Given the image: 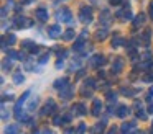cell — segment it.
<instances>
[{
    "instance_id": "obj_1",
    "label": "cell",
    "mask_w": 153,
    "mask_h": 134,
    "mask_svg": "<svg viewBox=\"0 0 153 134\" xmlns=\"http://www.w3.org/2000/svg\"><path fill=\"white\" fill-rule=\"evenodd\" d=\"M79 20L82 23L92 21V10H91V7H82V8L79 10Z\"/></svg>"
},
{
    "instance_id": "obj_2",
    "label": "cell",
    "mask_w": 153,
    "mask_h": 134,
    "mask_svg": "<svg viewBox=\"0 0 153 134\" xmlns=\"http://www.w3.org/2000/svg\"><path fill=\"white\" fill-rule=\"evenodd\" d=\"M58 18H59V21H64V23H71L73 21V15H71V12L68 8H63L58 12Z\"/></svg>"
},
{
    "instance_id": "obj_3",
    "label": "cell",
    "mask_w": 153,
    "mask_h": 134,
    "mask_svg": "<svg viewBox=\"0 0 153 134\" xmlns=\"http://www.w3.org/2000/svg\"><path fill=\"white\" fill-rule=\"evenodd\" d=\"M22 46H23L27 51H30L31 54H36L38 51H40V48H38V44H35L33 41H23L22 42Z\"/></svg>"
},
{
    "instance_id": "obj_4",
    "label": "cell",
    "mask_w": 153,
    "mask_h": 134,
    "mask_svg": "<svg viewBox=\"0 0 153 134\" xmlns=\"http://www.w3.org/2000/svg\"><path fill=\"white\" fill-rule=\"evenodd\" d=\"M30 25H31V21L28 18H25V16H17V20H15V26L17 28H27Z\"/></svg>"
},
{
    "instance_id": "obj_5",
    "label": "cell",
    "mask_w": 153,
    "mask_h": 134,
    "mask_svg": "<svg viewBox=\"0 0 153 134\" xmlns=\"http://www.w3.org/2000/svg\"><path fill=\"white\" fill-rule=\"evenodd\" d=\"M35 15H36V18L40 20V21H46L48 20V10L43 8V7H40V8H36Z\"/></svg>"
},
{
    "instance_id": "obj_6",
    "label": "cell",
    "mask_w": 153,
    "mask_h": 134,
    "mask_svg": "<svg viewBox=\"0 0 153 134\" xmlns=\"http://www.w3.org/2000/svg\"><path fill=\"white\" fill-rule=\"evenodd\" d=\"M54 110H56V103H54L53 98H50L48 103H46V106L43 108V114H50V113H53Z\"/></svg>"
},
{
    "instance_id": "obj_7",
    "label": "cell",
    "mask_w": 153,
    "mask_h": 134,
    "mask_svg": "<svg viewBox=\"0 0 153 134\" xmlns=\"http://www.w3.org/2000/svg\"><path fill=\"white\" fill-rule=\"evenodd\" d=\"M100 111H102V101L96 98V100L92 101V114L94 116H99Z\"/></svg>"
},
{
    "instance_id": "obj_8",
    "label": "cell",
    "mask_w": 153,
    "mask_h": 134,
    "mask_svg": "<svg viewBox=\"0 0 153 134\" xmlns=\"http://www.w3.org/2000/svg\"><path fill=\"white\" fill-rule=\"evenodd\" d=\"M48 34H50V38H58V36L61 34V28L58 25L50 26V28H48Z\"/></svg>"
},
{
    "instance_id": "obj_9",
    "label": "cell",
    "mask_w": 153,
    "mask_h": 134,
    "mask_svg": "<svg viewBox=\"0 0 153 134\" xmlns=\"http://www.w3.org/2000/svg\"><path fill=\"white\" fill-rule=\"evenodd\" d=\"M73 113L77 114V116H82V114H86V108H84L82 103H77L73 106Z\"/></svg>"
},
{
    "instance_id": "obj_10",
    "label": "cell",
    "mask_w": 153,
    "mask_h": 134,
    "mask_svg": "<svg viewBox=\"0 0 153 134\" xmlns=\"http://www.w3.org/2000/svg\"><path fill=\"white\" fill-rule=\"evenodd\" d=\"M122 65H123V61L120 57H117L115 62L112 64V72H114V74H119V72L122 70Z\"/></svg>"
},
{
    "instance_id": "obj_11",
    "label": "cell",
    "mask_w": 153,
    "mask_h": 134,
    "mask_svg": "<svg viewBox=\"0 0 153 134\" xmlns=\"http://www.w3.org/2000/svg\"><path fill=\"white\" fill-rule=\"evenodd\" d=\"M128 113H130V108L128 106H119V108H117V113L115 114L119 118H125Z\"/></svg>"
},
{
    "instance_id": "obj_12",
    "label": "cell",
    "mask_w": 153,
    "mask_h": 134,
    "mask_svg": "<svg viewBox=\"0 0 153 134\" xmlns=\"http://www.w3.org/2000/svg\"><path fill=\"white\" fill-rule=\"evenodd\" d=\"M123 44H125L123 38H120L119 34L114 36V39H112V48H120V46H123Z\"/></svg>"
},
{
    "instance_id": "obj_13",
    "label": "cell",
    "mask_w": 153,
    "mask_h": 134,
    "mask_svg": "<svg viewBox=\"0 0 153 134\" xmlns=\"http://www.w3.org/2000/svg\"><path fill=\"white\" fill-rule=\"evenodd\" d=\"M145 13H140V15H137L135 16V21H133V25L135 26H138V25H143V23H145Z\"/></svg>"
},
{
    "instance_id": "obj_14",
    "label": "cell",
    "mask_w": 153,
    "mask_h": 134,
    "mask_svg": "<svg viewBox=\"0 0 153 134\" xmlns=\"http://www.w3.org/2000/svg\"><path fill=\"white\" fill-rule=\"evenodd\" d=\"M133 127H135V123H123L122 127H120V131L122 133H128V131H132Z\"/></svg>"
},
{
    "instance_id": "obj_15",
    "label": "cell",
    "mask_w": 153,
    "mask_h": 134,
    "mask_svg": "<svg viewBox=\"0 0 153 134\" xmlns=\"http://www.w3.org/2000/svg\"><path fill=\"white\" fill-rule=\"evenodd\" d=\"M91 62H92V65H102L104 62H105V59H104L102 56H94Z\"/></svg>"
},
{
    "instance_id": "obj_16",
    "label": "cell",
    "mask_w": 153,
    "mask_h": 134,
    "mask_svg": "<svg viewBox=\"0 0 153 134\" xmlns=\"http://www.w3.org/2000/svg\"><path fill=\"white\" fill-rule=\"evenodd\" d=\"M23 80H25V78H23V75H22V74H18V72H17V74H13V83L15 85H22V83H23Z\"/></svg>"
},
{
    "instance_id": "obj_17",
    "label": "cell",
    "mask_w": 153,
    "mask_h": 134,
    "mask_svg": "<svg viewBox=\"0 0 153 134\" xmlns=\"http://www.w3.org/2000/svg\"><path fill=\"white\" fill-rule=\"evenodd\" d=\"M68 82H69V80L64 77V78H61V80H56V82H54V87H56V88H61V90H63V88L66 87L64 83H68Z\"/></svg>"
},
{
    "instance_id": "obj_18",
    "label": "cell",
    "mask_w": 153,
    "mask_h": 134,
    "mask_svg": "<svg viewBox=\"0 0 153 134\" xmlns=\"http://www.w3.org/2000/svg\"><path fill=\"white\" fill-rule=\"evenodd\" d=\"M73 38H74V31H73V29H66L64 34H63V39H64V41H71Z\"/></svg>"
},
{
    "instance_id": "obj_19",
    "label": "cell",
    "mask_w": 153,
    "mask_h": 134,
    "mask_svg": "<svg viewBox=\"0 0 153 134\" xmlns=\"http://www.w3.org/2000/svg\"><path fill=\"white\" fill-rule=\"evenodd\" d=\"M82 44H84V36H81V38L77 39L76 42H74V46H73V48L76 49V51H79V49H82Z\"/></svg>"
},
{
    "instance_id": "obj_20",
    "label": "cell",
    "mask_w": 153,
    "mask_h": 134,
    "mask_svg": "<svg viewBox=\"0 0 153 134\" xmlns=\"http://www.w3.org/2000/svg\"><path fill=\"white\" fill-rule=\"evenodd\" d=\"M96 38L99 39V41L105 39L107 38V31H105V29H99V31H97V34H96Z\"/></svg>"
},
{
    "instance_id": "obj_21",
    "label": "cell",
    "mask_w": 153,
    "mask_h": 134,
    "mask_svg": "<svg viewBox=\"0 0 153 134\" xmlns=\"http://www.w3.org/2000/svg\"><path fill=\"white\" fill-rule=\"evenodd\" d=\"M7 42H8V44H15V42H17V38H15V34H8L7 36Z\"/></svg>"
},
{
    "instance_id": "obj_22",
    "label": "cell",
    "mask_w": 153,
    "mask_h": 134,
    "mask_svg": "<svg viewBox=\"0 0 153 134\" xmlns=\"http://www.w3.org/2000/svg\"><path fill=\"white\" fill-rule=\"evenodd\" d=\"M107 98H109V103H112V101L117 100V95L114 93V92H109V93H107Z\"/></svg>"
},
{
    "instance_id": "obj_23",
    "label": "cell",
    "mask_w": 153,
    "mask_h": 134,
    "mask_svg": "<svg viewBox=\"0 0 153 134\" xmlns=\"http://www.w3.org/2000/svg\"><path fill=\"white\" fill-rule=\"evenodd\" d=\"M61 97H63L64 100H68V98L71 97V88L69 90H61Z\"/></svg>"
},
{
    "instance_id": "obj_24",
    "label": "cell",
    "mask_w": 153,
    "mask_h": 134,
    "mask_svg": "<svg viewBox=\"0 0 153 134\" xmlns=\"http://www.w3.org/2000/svg\"><path fill=\"white\" fill-rule=\"evenodd\" d=\"M122 93L123 95H135V90L133 88H122Z\"/></svg>"
},
{
    "instance_id": "obj_25",
    "label": "cell",
    "mask_w": 153,
    "mask_h": 134,
    "mask_svg": "<svg viewBox=\"0 0 153 134\" xmlns=\"http://www.w3.org/2000/svg\"><path fill=\"white\" fill-rule=\"evenodd\" d=\"M48 59H50V54H43V56L40 57V64H46Z\"/></svg>"
},
{
    "instance_id": "obj_26",
    "label": "cell",
    "mask_w": 153,
    "mask_h": 134,
    "mask_svg": "<svg viewBox=\"0 0 153 134\" xmlns=\"http://www.w3.org/2000/svg\"><path fill=\"white\" fill-rule=\"evenodd\" d=\"M137 118H140V119H146V113H143V110H138L137 111Z\"/></svg>"
},
{
    "instance_id": "obj_27",
    "label": "cell",
    "mask_w": 153,
    "mask_h": 134,
    "mask_svg": "<svg viewBox=\"0 0 153 134\" xmlns=\"http://www.w3.org/2000/svg\"><path fill=\"white\" fill-rule=\"evenodd\" d=\"M94 83H96V82H94V78H87V80H86V85H89V88H94V87H96Z\"/></svg>"
},
{
    "instance_id": "obj_28",
    "label": "cell",
    "mask_w": 153,
    "mask_h": 134,
    "mask_svg": "<svg viewBox=\"0 0 153 134\" xmlns=\"http://www.w3.org/2000/svg\"><path fill=\"white\" fill-rule=\"evenodd\" d=\"M7 133H18V126H8Z\"/></svg>"
},
{
    "instance_id": "obj_29",
    "label": "cell",
    "mask_w": 153,
    "mask_h": 134,
    "mask_svg": "<svg viewBox=\"0 0 153 134\" xmlns=\"http://www.w3.org/2000/svg\"><path fill=\"white\" fill-rule=\"evenodd\" d=\"M143 80L145 82H153V74H146L145 77H143Z\"/></svg>"
},
{
    "instance_id": "obj_30",
    "label": "cell",
    "mask_w": 153,
    "mask_h": 134,
    "mask_svg": "<svg viewBox=\"0 0 153 134\" xmlns=\"http://www.w3.org/2000/svg\"><path fill=\"white\" fill-rule=\"evenodd\" d=\"M104 127H105V124H104V123H99V124L96 126V129H94V131H104Z\"/></svg>"
},
{
    "instance_id": "obj_31",
    "label": "cell",
    "mask_w": 153,
    "mask_h": 134,
    "mask_svg": "<svg viewBox=\"0 0 153 134\" xmlns=\"http://www.w3.org/2000/svg\"><path fill=\"white\" fill-rule=\"evenodd\" d=\"M53 123L56 124V126H59V123H63V119H61L59 116H54V119H53Z\"/></svg>"
},
{
    "instance_id": "obj_32",
    "label": "cell",
    "mask_w": 153,
    "mask_h": 134,
    "mask_svg": "<svg viewBox=\"0 0 153 134\" xmlns=\"http://www.w3.org/2000/svg\"><path fill=\"white\" fill-rule=\"evenodd\" d=\"M8 56H10L12 59H17V57H18V52H15V51H8Z\"/></svg>"
},
{
    "instance_id": "obj_33",
    "label": "cell",
    "mask_w": 153,
    "mask_h": 134,
    "mask_svg": "<svg viewBox=\"0 0 153 134\" xmlns=\"http://www.w3.org/2000/svg\"><path fill=\"white\" fill-rule=\"evenodd\" d=\"M36 105H38V100H36V98H35V100H33V101H31V103H30V110H33V108L36 106Z\"/></svg>"
},
{
    "instance_id": "obj_34",
    "label": "cell",
    "mask_w": 153,
    "mask_h": 134,
    "mask_svg": "<svg viewBox=\"0 0 153 134\" xmlns=\"http://www.w3.org/2000/svg\"><path fill=\"white\" fill-rule=\"evenodd\" d=\"M77 131H79V133H84V131H86V124L81 123V126H79V129H77Z\"/></svg>"
},
{
    "instance_id": "obj_35",
    "label": "cell",
    "mask_w": 153,
    "mask_h": 134,
    "mask_svg": "<svg viewBox=\"0 0 153 134\" xmlns=\"http://www.w3.org/2000/svg\"><path fill=\"white\" fill-rule=\"evenodd\" d=\"M10 67H12V62L5 61V62H4V69H10Z\"/></svg>"
},
{
    "instance_id": "obj_36",
    "label": "cell",
    "mask_w": 153,
    "mask_h": 134,
    "mask_svg": "<svg viewBox=\"0 0 153 134\" xmlns=\"http://www.w3.org/2000/svg\"><path fill=\"white\" fill-rule=\"evenodd\" d=\"M18 59H20V61H25V54H23V52H18Z\"/></svg>"
},
{
    "instance_id": "obj_37",
    "label": "cell",
    "mask_w": 153,
    "mask_h": 134,
    "mask_svg": "<svg viewBox=\"0 0 153 134\" xmlns=\"http://www.w3.org/2000/svg\"><path fill=\"white\" fill-rule=\"evenodd\" d=\"M150 16H152V18H153V2L150 3Z\"/></svg>"
},
{
    "instance_id": "obj_38",
    "label": "cell",
    "mask_w": 153,
    "mask_h": 134,
    "mask_svg": "<svg viewBox=\"0 0 153 134\" xmlns=\"http://www.w3.org/2000/svg\"><path fill=\"white\" fill-rule=\"evenodd\" d=\"M148 113H153V103H148Z\"/></svg>"
},
{
    "instance_id": "obj_39",
    "label": "cell",
    "mask_w": 153,
    "mask_h": 134,
    "mask_svg": "<svg viewBox=\"0 0 153 134\" xmlns=\"http://www.w3.org/2000/svg\"><path fill=\"white\" fill-rule=\"evenodd\" d=\"M110 3H112V5H117V3H120V0H110Z\"/></svg>"
},
{
    "instance_id": "obj_40",
    "label": "cell",
    "mask_w": 153,
    "mask_h": 134,
    "mask_svg": "<svg viewBox=\"0 0 153 134\" xmlns=\"http://www.w3.org/2000/svg\"><path fill=\"white\" fill-rule=\"evenodd\" d=\"M150 95H153V88H152V90H150Z\"/></svg>"
}]
</instances>
